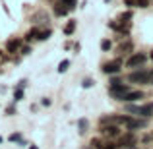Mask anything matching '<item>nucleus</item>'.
I'll return each instance as SVG.
<instances>
[{"label":"nucleus","mask_w":153,"mask_h":149,"mask_svg":"<svg viewBox=\"0 0 153 149\" xmlns=\"http://www.w3.org/2000/svg\"><path fill=\"white\" fill-rule=\"evenodd\" d=\"M35 39H39V29H37V27L29 29V31H27V35H25V41H35Z\"/></svg>","instance_id":"obj_13"},{"label":"nucleus","mask_w":153,"mask_h":149,"mask_svg":"<svg viewBox=\"0 0 153 149\" xmlns=\"http://www.w3.org/2000/svg\"><path fill=\"white\" fill-rule=\"evenodd\" d=\"M126 93H130V87L124 85L122 82H120L118 85H112L111 87V95L114 99H118V101H124V95H126Z\"/></svg>","instance_id":"obj_3"},{"label":"nucleus","mask_w":153,"mask_h":149,"mask_svg":"<svg viewBox=\"0 0 153 149\" xmlns=\"http://www.w3.org/2000/svg\"><path fill=\"white\" fill-rule=\"evenodd\" d=\"M51 103H52V101H51L49 97H45V99H41V105H43V107H51Z\"/></svg>","instance_id":"obj_25"},{"label":"nucleus","mask_w":153,"mask_h":149,"mask_svg":"<svg viewBox=\"0 0 153 149\" xmlns=\"http://www.w3.org/2000/svg\"><path fill=\"white\" fill-rule=\"evenodd\" d=\"M111 47H112V43L108 41V39H103V41H101V50L103 52H108V50H111Z\"/></svg>","instance_id":"obj_17"},{"label":"nucleus","mask_w":153,"mask_h":149,"mask_svg":"<svg viewBox=\"0 0 153 149\" xmlns=\"http://www.w3.org/2000/svg\"><path fill=\"white\" fill-rule=\"evenodd\" d=\"M29 149H39V147H37V145H31V147H29Z\"/></svg>","instance_id":"obj_28"},{"label":"nucleus","mask_w":153,"mask_h":149,"mask_svg":"<svg viewBox=\"0 0 153 149\" xmlns=\"http://www.w3.org/2000/svg\"><path fill=\"white\" fill-rule=\"evenodd\" d=\"M136 136L134 134H126V136H122L120 138V147H126V149H130V147H134L136 145Z\"/></svg>","instance_id":"obj_7"},{"label":"nucleus","mask_w":153,"mask_h":149,"mask_svg":"<svg viewBox=\"0 0 153 149\" xmlns=\"http://www.w3.org/2000/svg\"><path fill=\"white\" fill-rule=\"evenodd\" d=\"M120 68H122V60H120V58L112 60V62H105L103 64V72H105V74H118Z\"/></svg>","instance_id":"obj_4"},{"label":"nucleus","mask_w":153,"mask_h":149,"mask_svg":"<svg viewBox=\"0 0 153 149\" xmlns=\"http://www.w3.org/2000/svg\"><path fill=\"white\" fill-rule=\"evenodd\" d=\"M130 49H132L130 43H126V45H120V52H126V50H130Z\"/></svg>","instance_id":"obj_24"},{"label":"nucleus","mask_w":153,"mask_h":149,"mask_svg":"<svg viewBox=\"0 0 153 149\" xmlns=\"http://www.w3.org/2000/svg\"><path fill=\"white\" fill-rule=\"evenodd\" d=\"M8 139H10V142H22V134H12Z\"/></svg>","instance_id":"obj_22"},{"label":"nucleus","mask_w":153,"mask_h":149,"mask_svg":"<svg viewBox=\"0 0 153 149\" xmlns=\"http://www.w3.org/2000/svg\"><path fill=\"white\" fill-rule=\"evenodd\" d=\"M142 116H146V118L153 116V103H147V105L142 107Z\"/></svg>","instance_id":"obj_12"},{"label":"nucleus","mask_w":153,"mask_h":149,"mask_svg":"<svg viewBox=\"0 0 153 149\" xmlns=\"http://www.w3.org/2000/svg\"><path fill=\"white\" fill-rule=\"evenodd\" d=\"M14 110H16V108H14V107H8V108H6V112H8V114H10V116H12V114H14Z\"/></svg>","instance_id":"obj_27"},{"label":"nucleus","mask_w":153,"mask_h":149,"mask_svg":"<svg viewBox=\"0 0 153 149\" xmlns=\"http://www.w3.org/2000/svg\"><path fill=\"white\" fill-rule=\"evenodd\" d=\"M140 99H143V91H130V93L124 95L126 103H134V101H140Z\"/></svg>","instance_id":"obj_9"},{"label":"nucleus","mask_w":153,"mask_h":149,"mask_svg":"<svg viewBox=\"0 0 153 149\" xmlns=\"http://www.w3.org/2000/svg\"><path fill=\"white\" fill-rule=\"evenodd\" d=\"M101 134H105L107 138H116V136L120 134V130H118V126L116 124H101Z\"/></svg>","instance_id":"obj_5"},{"label":"nucleus","mask_w":153,"mask_h":149,"mask_svg":"<svg viewBox=\"0 0 153 149\" xmlns=\"http://www.w3.org/2000/svg\"><path fill=\"white\" fill-rule=\"evenodd\" d=\"M99 149H118V145H114V143H101Z\"/></svg>","instance_id":"obj_21"},{"label":"nucleus","mask_w":153,"mask_h":149,"mask_svg":"<svg viewBox=\"0 0 153 149\" xmlns=\"http://www.w3.org/2000/svg\"><path fill=\"white\" fill-rule=\"evenodd\" d=\"M22 52H23V54H29V52H31V47H23Z\"/></svg>","instance_id":"obj_26"},{"label":"nucleus","mask_w":153,"mask_h":149,"mask_svg":"<svg viewBox=\"0 0 153 149\" xmlns=\"http://www.w3.org/2000/svg\"><path fill=\"white\" fill-rule=\"evenodd\" d=\"M52 35V31L51 29H45V31H39V41H47V39H49Z\"/></svg>","instance_id":"obj_16"},{"label":"nucleus","mask_w":153,"mask_h":149,"mask_svg":"<svg viewBox=\"0 0 153 149\" xmlns=\"http://www.w3.org/2000/svg\"><path fill=\"white\" fill-rule=\"evenodd\" d=\"M14 99L16 101H22L23 99V87H18V89L14 91Z\"/></svg>","instance_id":"obj_19"},{"label":"nucleus","mask_w":153,"mask_h":149,"mask_svg":"<svg viewBox=\"0 0 153 149\" xmlns=\"http://www.w3.org/2000/svg\"><path fill=\"white\" fill-rule=\"evenodd\" d=\"M93 83H95V82H93V79H89V78H85V79H83V83H82V85H83V87H85V89H89V87H93Z\"/></svg>","instance_id":"obj_20"},{"label":"nucleus","mask_w":153,"mask_h":149,"mask_svg":"<svg viewBox=\"0 0 153 149\" xmlns=\"http://www.w3.org/2000/svg\"><path fill=\"white\" fill-rule=\"evenodd\" d=\"M151 85H153V79H151Z\"/></svg>","instance_id":"obj_31"},{"label":"nucleus","mask_w":153,"mask_h":149,"mask_svg":"<svg viewBox=\"0 0 153 149\" xmlns=\"http://www.w3.org/2000/svg\"><path fill=\"white\" fill-rule=\"evenodd\" d=\"M78 126H79V134H85V132H87V126H89V122H87L85 118H82V120L78 122Z\"/></svg>","instance_id":"obj_15"},{"label":"nucleus","mask_w":153,"mask_h":149,"mask_svg":"<svg viewBox=\"0 0 153 149\" xmlns=\"http://www.w3.org/2000/svg\"><path fill=\"white\" fill-rule=\"evenodd\" d=\"M68 66H70V60H62V62L58 64V72H60V74H64V72L68 70Z\"/></svg>","instance_id":"obj_18"},{"label":"nucleus","mask_w":153,"mask_h":149,"mask_svg":"<svg viewBox=\"0 0 153 149\" xmlns=\"http://www.w3.org/2000/svg\"><path fill=\"white\" fill-rule=\"evenodd\" d=\"M146 120H132L130 118V122H128L126 124V126H128V130H132V132H134V130H140V128H146Z\"/></svg>","instance_id":"obj_10"},{"label":"nucleus","mask_w":153,"mask_h":149,"mask_svg":"<svg viewBox=\"0 0 153 149\" xmlns=\"http://www.w3.org/2000/svg\"><path fill=\"white\" fill-rule=\"evenodd\" d=\"M128 79H130L132 83H151L153 74L151 72H146V70H138V72H132V74L128 76Z\"/></svg>","instance_id":"obj_1"},{"label":"nucleus","mask_w":153,"mask_h":149,"mask_svg":"<svg viewBox=\"0 0 153 149\" xmlns=\"http://www.w3.org/2000/svg\"><path fill=\"white\" fill-rule=\"evenodd\" d=\"M19 47H22V41H19V39H10V41L6 43V50L10 52V54L18 52V50H19Z\"/></svg>","instance_id":"obj_8"},{"label":"nucleus","mask_w":153,"mask_h":149,"mask_svg":"<svg viewBox=\"0 0 153 149\" xmlns=\"http://www.w3.org/2000/svg\"><path fill=\"white\" fill-rule=\"evenodd\" d=\"M146 60H147L146 52H136V54H132L130 58L126 60V66L128 68H142L143 64H146Z\"/></svg>","instance_id":"obj_2"},{"label":"nucleus","mask_w":153,"mask_h":149,"mask_svg":"<svg viewBox=\"0 0 153 149\" xmlns=\"http://www.w3.org/2000/svg\"><path fill=\"white\" fill-rule=\"evenodd\" d=\"M68 12H70L68 4L64 2V0H56V4H54V14L58 16V18H62V16H66Z\"/></svg>","instance_id":"obj_6"},{"label":"nucleus","mask_w":153,"mask_h":149,"mask_svg":"<svg viewBox=\"0 0 153 149\" xmlns=\"http://www.w3.org/2000/svg\"><path fill=\"white\" fill-rule=\"evenodd\" d=\"M126 112H134V114L142 116V107H136V105H126Z\"/></svg>","instance_id":"obj_14"},{"label":"nucleus","mask_w":153,"mask_h":149,"mask_svg":"<svg viewBox=\"0 0 153 149\" xmlns=\"http://www.w3.org/2000/svg\"><path fill=\"white\" fill-rule=\"evenodd\" d=\"M76 25H78V21H76V19H70V21H68V25L64 27V35H72L76 31Z\"/></svg>","instance_id":"obj_11"},{"label":"nucleus","mask_w":153,"mask_h":149,"mask_svg":"<svg viewBox=\"0 0 153 149\" xmlns=\"http://www.w3.org/2000/svg\"><path fill=\"white\" fill-rule=\"evenodd\" d=\"M64 2L68 4V8H70V10H74V8H76V4H78V0H64Z\"/></svg>","instance_id":"obj_23"},{"label":"nucleus","mask_w":153,"mask_h":149,"mask_svg":"<svg viewBox=\"0 0 153 149\" xmlns=\"http://www.w3.org/2000/svg\"><path fill=\"white\" fill-rule=\"evenodd\" d=\"M0 143H2V136H0Z\"/></svg>","instance_id":"obj_30"},{"label":"nucleus","mask_w":153,"mask_h":149,"mask_svg":"<svg viewBox=\"0 0 153 149\" xmlns=\"http://www.w3.org/2000/svg\"><path fill=\"white\" fill-rule=\"evenodd\" d=\"M151 60H153V50H151Z\"/></svg>","instance_id":"obj_29"}]
</instances>
